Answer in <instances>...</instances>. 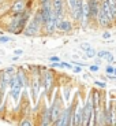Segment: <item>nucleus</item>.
<instances>
[{
  "label": "nucleus",
  "instance_id": "f257e3e1",
  "mask_svg": "<svg viewBox=\"0 0 116 126\" xmlns=\"http://www.w3.org/2000/svg\"><path fill=\"white\" fill-rule=\"evenodd\" d=\"M10 22L7 23L6 26V30L8 32V33H11V34L14 36H18V34H22L23 29H25L26 23L29 22V19H30L31 16V11L30 10H25L23 13L21 14H10Z\"/></svg>",
  "mask_w": 116,
  "mask_h": 126
},
{
  "label": "nucleus",
  "instance_id": "f03ea898",
  "mask_svg": "<svg viewBox=\"0 0 116 126\" xmlns=\"http://www.w3.org/2000/svg\"><path fill=\"white\" fill-rule=\"evenodd\" d=\"M41 29H42V21H41L40 10H37L34 13V15L30 16L29 22L26 23L22 34L25 36V37H34V36H37L41 32Z\"/></svg>",
  "mask_w": 116,
  "mask_h": 126
},
{
  "label": "nucleus",
  "instance_id": "7ed1b4c3",
  "mask_svg": "<svg viewBox=\"0 0 116 126\" xmlns=\"http://www.w3.org/2000/svg\"><path fill=\"white\" fill-rule=\"evenodd\" d=\"M10 77L4 70H0V103H3L4 96H6V92L8 89V79Z\"/></svg>",
  "mask_w": 116,
  "mask_h": 126
},
{
  "label": "nucleus",
  "instance_id": "20e7f679",
  "mask_svg": "<svg viewBox=\"0 0 116 126\" xmlns=\"http://www.w3.org/2000/svg\"><path fill=\"white\" fill-rule=\"evenodd\" d=\"M26 10V0H13L10 4V14H21Z\"/></svg>",
  "mask_w": 116,
  "mask_h": 126
},
{
  "label": "nucleus",
  "instance_id": "39448f33",
  "mask_svg": "<svg viewBox=\"0 0 116 126\" xmlns=\"http://www.w3.org/2000/svg\"><path fill=\"white\" fill-rule=\"evenodd\" d=\"M52 1V11L59 19L64 15V0H51Z\"/></svg>",
  "mask_w": 116,
  "mask_h": 126
},
{
  "label": "nucleus",
  "instance_id": "423d86ee",
  "mask_svg": "<svg viewBox=\"0 0 116 126\" xmlns=\"http://www.w3.org/2000/svg\"><path fill=\"white\" fill-rule=\"evenodd\" d=\"M31 96H33V101H37L38 94H40V77H33L31 79Z\"/></svg>",
  "mask_w": 116,
  "mask_h": 126
},
{
  "label": "nucleus",
  "instance_id": "0eeeda50",
  "mask_svg": "<svg viewBox=\"0 0 116 126\" xmlns=\"http://www.w3.org/2000/svg\"><path fill=\"white\" fill-rule=\"evenodd\" d=\"M56 29L60 32H66V33H68V32H71L72 29V25H71V21H68V19H59V22H57L56 25Z\"/></svg>",
  "mask_w": 116,
  "mask_h": 126
},
{
  "label": "nucleus",
  "instance_id": "6e6552de",
  "mask_svg": "<svg viewBox=\"0 0 116 126\" xmlns=\"http://www.w3.org/2000/svg\"><path fill=\"white\" fill-rule=\"evenodd\" d=\"M52 122H53V121H52V111H51V107H48V108L44 110V114H42V118H41L40 125L47 126V125H51Z\"/></svg>",
  "mask_w": 116,
  "mask_h": 126
},
{
  "label": "nucleus",
  "instance_id": "1a4fd4ad",
  "mask_svg": "<svg viewBox=\"0 0 116 126\" xmlns=\"http://www.w3.org/2000/svg\"><path fill=\"white\" fill-rule=\"evenodd\" d=\"M103 13L107 15V18L109 19V22H112L113 19H115V16H113V13H112V8H111V6H109V3H108L107 0H104L103 1Z\"/></svg>",
  "mask_w": 116,
  "mask_h": 126
},
{
  "label": "nucleus",
  "instance_id": "9d476101",
  "mask_svg": "<svg viewBox=\"0 0 116 126\" xmlns=\"http://www.w3.org/2000/svg\"><path fill=\"white\" fill-rule=\"evenodd\" d=\"M23 89L21 88V86H16V88H13L10 89V96H11V99H13L14 103H19V99H21V93H22Z\"/></svg>",
  "mask_w": 116,
  "mask_h": 126
},
{
  "label": "nucleus",
  "instance_id": "9b49d317",
  "mask_svg": "<svg viewBox=\"0 0 116 126\" xmlns=\"http://www.w3.org/2000/svg\"><path fill=\"white\" fill-rule=\"evenodd\" d=\"M91 101L88 100L86 101V106L83 108V123H89V119L91 117Z\"/></svg>",
  "mask_w": 116,
  "mask_h": 126
},
{
  "label": "nucleus",
  "instance_id": "f8f14e48",
  "mask_svg": "<svg viewBox=\"0 0 116 126\" xmlns=\"http://www.w3.org/2000/svg\"><path fill=\"white\" fill-rule=\"evenodd\" d=\"M52 84H53V76H52L51 71H47L45 76H44V88H45L47 92L52 88Z\"/></svg>",
  "mask_w": 116,
  "mask_h": 126
},
{
  "label": "nucleus",
  "instance_id": "ddd939ff",
  "mask_svg": "<svg viewBox=\"0 0 116 126\" xmlns=\"http://www.w3.org/2000/svg\"><path fill=\"white\" fill-rule=\"evenodd\" d=\"M89 10H90V16H97L98 13V6H97V0H88Z\"/></svg>",
  "mask_w": 116,
  "mask_h": 126
},
{
  "label": "nucleus",
  "instance_id": "4468645a",
  "mask_svg": "<svg viewBox=\"0 0 116 126\" xmlns=\"http://www.w3.org/2000/svg\"><path fill=\"white\" fill-rule=\"evenodd\" d=\"M97 18H98V22H100L101 26H108V23H109V19L107 18V15L103 13V10H98V13H97Z\"/></svg>",
  "mask_w": 116,
  "mask_h": 126
},
{
  "label": "nucleus",
  "instance_id": "2eb2a0df",
  "mask_svg": "<svg viewBox=\"0 0 116 126\" xmlns=\"http://www.w3.org/2000/svg\"><path fill=\"white\" fill-rule=\"evenodd\" d=\"M97 55H98V58L105 59V60H108V62H112L113 60V55L111 54V52H108V51H100Z\"/></svg>",
  "mask_w": 116,
  "mask_h": 126
},
{
  "label": "nucleus",
  "instance_id": "dca6fc26",
  "mask_svg": "<svg viewBox=\"0 0 116 126\" xmlns=\"http://www.w3.org/2000/svg\"><path fill=\"white\" fill-rule=\"evenodd\" d=\"M13 40H14L13 37H10L7 34H0V44H7V43H10Z\"/></svg>",
  "mask_w": 116,
  "mask_h": 126
},
{
  "label": "nucleus",
  "instance_id": "f3484780",
  "mask_svg": "<svg viewBox=\"0 0 116 126\" xmlns=\"http://www.w3.org/2000/svg\"><path fill=\"white\" fill-rule=\"evenodd\" d=\"M86 52V58H89V59H91V58H96V55H97V52H96V49H93V48H88V49L85 51Z\"/></svg>",
  "mask_w": 116,
  "mask_h": 126
},
{
  "label": "nucleus",
  "instance_id": "a211bd4d",
  "mask_svg": "<svg viewBox=\"0 0 116 126\" xmlns=\"http://www.w3.org/2000/svg\"><path fill=\"white\" fill-rule=\"evenodd\" d=\"M4 71H6L8 76H14V74L16 73V67L15 66H8V67H6V69H4Z\"/></svg>",
  "mask_w": 116,
  "mask_h": 126
},
{
  "label": "nucleus",
  "instance_id": "6ab92c4d",
  "mask_svg": "<svg viewBox=\"0 0 116 126\" xmlns=\"http://www.w3.org/2000/svg\"><path fill=\"white\" fill-rule=\"evenodd\" d=\"M67 3H68V7H70V13H74V10H75V6H77V0H67Z\"/></svg>",
  "mask_w": 116,
  "mask_h": 126
},
{
  "label": "nucleus",
  "instance_id": "aec40b11",
  "mask_svg": "<svg viewBox=\"0 0 116 126\" xmlns=\"http://www.w3.org/2000/svg\"><path fill=\"white\" fill-rule=\"evenodd\" d=\"M19 125H21V126H31V125H33V122H31L30 118H23V119L19 122Z\"/></svg>",
  "mask_w": 116,
  "mask_h": 126
},
{
  "label": "nucleus",
  "instance_id": "412c9836",
  "mask_svg": "<svg viewBox=\"0 0 116 126\" xmlns=\"http://www.w3.org/2000/svg\"><path fill=\"white\" fill-rule=\"evenodd\" d=\"M60 67H66V69H72L71 63H67V62H60Z\"/></svg>",
  "mask_w": 116,
  "mask_h": 126
},
{
  "label": "nucleus",
  "instance_id": "4be33fe9",
  "mask_svg": "<svg viewBox=\"0 0 116 126\" xmlns=\"http://www.w3.org/2000/svg\"><path fill=\"white\" fill-rule=\"evenodd\" d=\"M14 55H16V56H21V55H23V49H22V48H16V49L14 51Z\"/></svg>",
  "mask_w": 116,
  "mask_h": 126
},
{
  "label": "nucleus",
  "instance_id": "5701e85b",
  "mask_svg": "<svg viewBox=\"0 0 116 126\" xmlns=\"http://www.w3.org/2000/svg\"><path fill=\"white\" fill-rule=\"evenodd\" d=\"M64 97H66V100L70 99V88H64Z\"/></svg>",
  "mask_w": 116,
  "mask_h": 126
},
{
  "label": "nucleus",
  "instance_id": "b1692460",
  "mask_svg": "<svg viewBox=\"0 0 116 126\" xmlns=\"http://www.w3.org/2000/svg\"><path fill=\"white\" fill-rule=\"evenodd\" d=\"M81 48H82L83 51H86L88 48H90V44H88V43H82V44H81Z\"/></svg>",
  "mask_w": 116,
  "mask_h": 126
},
{
  "label": "nucleus",
  "instance_id": "393cba45",
  "mask_svg": "<svg viewBox=\"0 0 116 126\" xmlns=\"http://www.w3.org/2000/svg\"><path fill=\"white\" fill-rule=\"evenodd\" d=\"M49 60H51V62H60V58L59 56H51Z\"/></svg>",
  "mask_w": 116,
  "mask_h": 126
},
{
  "label": "nucleus",
  "instance_id": "a878e982",
  "mask_svg": "<svg viewBox=\"0 0 116 126\" xmlns=\"http://www.w3.org/2000/svg\"><path fill=\"white\" fill-rule=\"evenodd\" d=\"M98 69H100V67H98V64H93V66H90L91 71H98Z\"/></svg>",
  "mask_w": 116,
  "mask_h": 126
},
{
  "label": "nucleus",
  "instance_id": "bb28decb",
  "mask_svg": "<svg viewBox=\"0 0 116 126\" xmlns=\"http://www.w3.org/2000/svg\"><path fill=\"white\" fill-rule=\"evenodd\" d=\"M96 85L100 86V88H105V82H100V81H96Z\"/></svg>",
  "mask_w": 116,
  "mask_h": 126
},
{
  "label": "nucleus",
  "instance_id": "cd10ccee",
  "mask_svg": "<svg viewBox=\"0 0 116 126\" xmlns=\"http://www.w3.org/2000/svg\"><path fill=\"white\" fill-rule=\"evenodd\" d=\"M105 71H107L108 74H112V73H113V67L112 66H108L107 69H105Z\"/></svg>",
  "mask_w": 116,
  "mask_h": 126
},
{
  "label": "nucleus",
  "instance_id": "c85d7f7f",
  "mask_svg": "<svg viewBox=\"0 0 116 126\" xmlns=\"http://www.w3.org/2000/svg\"><path fill=\"white\" fill-rule=\"evenodd\" d=\"M109 37H111V33H108V32H105V33L103 34V38H105V40H107V38H109Z\"/></svg>",
  "mask_w": 116,
  "mask_h": 126
},
{
  "label": "nucleus",
  "instance_id": "c756f323",
  "mask_svg": "<svg viewBox=\"0 0 116 126\" xmlns=\"http://www.w3.org/2000/svg\"><path fill=\"white\" fill-rule=\"evenodd\" d=\"M72 70H74V71H75V73H81V66H78V67H72Z\"/></svg>",
  "mask_w": 116,
  "mask_h": 126
},
{
  "label": "nucleus",
  "instance_id": "7c9ffc66",
  "mask_svg": "<svg viewBox=\"0 0 116 126\" xmlns=\"http://www.w3.org/2000/svg\"><path fill=\"white\" fill-rule=\"evenodd\" d=\"M19 58H21V56H16V55H15V56H13V58H11V60H13V62H18V60H19Z\"/></svg>",
  "mask_w": 116,
  "mask_h": 126
},
{
  "label": "nucleus",
  "instance_id": "2f4dec72",
  "mask_svg": "<svg viewBox=\"0 0 116 126\" xmlns=\"http://www.w3.org/2000/svg\"><path fill=\"white\" fill-rule=\"evenodd\" d=\"M38 1H40V4H41V3H45V1H48V0H38Z\"/></svg>",
  "mask_w": 116,
  "mask_h": 126
},
{
  "label": "nucleus",
  "instance_id": "473e14b6",
  "mask_svg": "<svg viewBox=\"0 0 116 126\" xmlns=\"http://www.w3.org/2000/svg\"><path fill=\"white\" fill-rule=\"evenodd\" d=\"M4 1H6V0H0V6H1V4L4 3Z\"/></svg>",
  "mask_w": 116,
  "mask_h": 126
},
{
  "label": "nucleus",
  "instance_id": "72a5a7b5",
  "mask_svg": "<svg viewBox=\"0 0 116 126\" xmlns=\"http://www.w3.org/2000/svg\"><path fill=\"white\" fill-rule=\"evenodd\" d=\"M113 73H115V74H116V69H113Z\"/></svg>",
  "mask_w": 116,
  "mask_h": 126
},
{
  "label": "nucleus",
  "instance_id": "f704fd0d",
  "mask_svg": "<svg viewBox=\"0 0 116 126\" xmlns=\"http://www.w3.org/2000/svg\"><path fill=\"white\" fill-rule=\"evenodd\" d=\"M0 64H1V62H0Z\"/></svg>",
  "mask_w": 116,
  "mask_h": 126
}]
</instances>
